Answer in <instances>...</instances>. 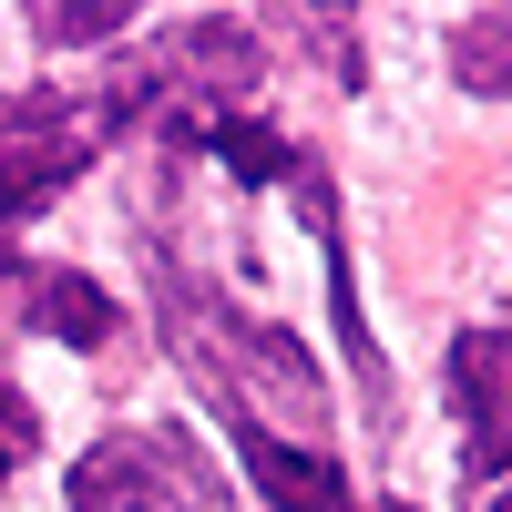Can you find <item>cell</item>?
Instances as JSON below:
<instances>
[{"label": "cell", "instance_id": "obj_8", "mask_svg": "<svg viewBox=\"0 0 512 512\" xmlns=\"http://www.w3.org/2000/svg\"><path fill=\"white\" fill-rule=\"evenodd\" d=\"M134 0H41L31 11V41L41 52H93V41H123Z\"/></svg>", "mask_w": 512, "mask_h": 512}, {"label": "cell", "instance_id": "obj_3", "mask_svg": "<svg viewBox=\"0 0 512 512\" xmlns=\"http://www.w3.org/2000/svg\"><path fill=\"white\" fill-rule=\"evenodd\" d=\"M451 410H461V472L502 482L512 472V328L451 338Z\"/></svg>", "mask_w": 512, "mask_h": 512}, {"label": "cell", "instance_id": "obj_9", "mask_svg": "<svg viewBox=\"0 0 512 512\" xmlns=\"http://www.w3.org/2000/svg\"><path fill=\"white\" fill-rule=\"evenodd\" d=\"M31 451H41V410L11 390V369H0V492H11V472H21Z\"/></svg>", "mask_w": 512, "mask_h": 512}, {"label": "cell", "instance_id": "obj_6", "mask_svg": "<svg viewBox=\"0 0 512 512\" xmlns=\"http://www.w3.org/2000/svg\"><path fill=\"white\" fill-rule=\"evenodd\" d=\"M113 134H52V144H0V226L31 216V205H52L82 164H93Z\"/></svg>", "mask_w": 512, "mask_h": 512}, {"label": "cell", "instance_id": "obj_1", "mask_svg": "<svg viewBox=\"0 0 512 512\" xmlns=\"http://www.w3.org/2000/svg\"><path fill=\"white\" fill-rule=\"evenodd\" d=\"M154 318H164V349L195 369V390L226 420H246V431H267V441H297V451H328V379H318L297 328L246 318L185 256H154Z\"/></svg>", "mask_w": 512, "mask_h": 512}, {"label": "cell", "instance_id": "obj_11", "mask_svg": "<svg viewBox=\"0 0 512 512\" xmlns=\"http://www.w3.org/2000/svg\"><path fill=\"white\" fill-rule=\"evenodd\" d=\"M472 512H512V492H482V502H472Z\"/></svg>", "mask_w": 512, "mask_h": 512}, {"label": "cell", "instance_id": "obj_5", "mask_svg": "<svg viewBox=\"0 0 512 512\" xmlns=\"http://www.w3.org/2000/svg\"><path fill=\"white\" fill-rule=\"evenodd\" d=\"M236 431V461H246V482L267 492L277 512H359L349 482H338V461L328 451H297V441H267V431H246V420H226Z\"/></svg>", "mask_w": 512, "mask_h": 512}, {"label": "cell", "instance_id": "obj_2", "mask_svg": "<svg viewBox=\"0 0 512 512\" xmlns=\"http://www.w3.org/2000/svg\"><path fill=\"white\" fill-rule=\"evenodd\" d=\"M72 512H226V472L195 451V431H103L62 472Z\"/></svg>", "mask_w": 512, "mask_h": 512}, {"label": "cell", "instance_id": "obj_7", "mask_svg": "<svg viewBox=\"0 0 512 512\" xmlns=\"http://www.w3.org/2000/svg\"><path fill=\"white\" fill-rule=\"evenodd\" d=\"M451 72H461V93H482V103H512V11H472L451 31Z\"/></svg>", "mask_w": 512, "mask_h": 512}, {"label": "cell", "instance_id": "obj_4", "mask_svg": "<svg viewBox=\"0 0 512 512\" xmlns=\"http://www.w3.org/2000/svg\"><path fill=\"white\" fill-rule=\"evenodd\" d=\"M0 318H31L62 349H113L123 338V308L82 267H31V256H0Z\"/></svg>", "mask_w": 512, "mask_h": 512}, {"label": "cell", "instance_id": "obj_10", "mask_svg": "<svg viewBox=\"0 0 512 512\" xmlns=\"http://www.w3.org/2000/svg\"><path fill=\"white\" fill-rule=\"evenodd\" d=\"M287 31H297V52H318V62H328L338 82H359V41H349V11H318V21L297 11Z\"/></svg>", "mask_w": 512, "mask_h": 512}]
</instances>
